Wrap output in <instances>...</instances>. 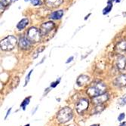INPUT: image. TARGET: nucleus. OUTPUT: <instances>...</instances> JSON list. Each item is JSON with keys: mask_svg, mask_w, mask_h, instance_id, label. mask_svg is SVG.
I'll list each match as a JSON object with an SVG mask.
<instances>
[{"mask_svg": "<svg viewBox=\"0 0 126 126\" xmlns=\"http://www.w3.org/2000/svg\"><path fill=\"white\" fill-rule=\"evenodd\" d=\"M116 65H117L118 68L120 69V70H123V69L125 68V66H126V58H125V56L120 55V56L118 57L117 61H116Z\"/></svg>", "mask_w": 126, "mask_h": 126, "instance_id": "9d476101", "label": "nucleus"}, {"mask_svg": "<svg viewBox=\"0 0 126 126\" xmlns=\"http://www.w3.org/2000/svg\"><path fill=\"white\" fill-rule=\"evenodd\" d=\"M28 23H29V20L27 18H24L22 19L17 25V28L19 30H22L23 29H24L27 25H28Z\"/></svg>", "mask_w": 126, "mask_h": 126, "instance_id": "ddd939ff", "label": "nucleus"}, {"mask_svg": "<svg viewBox=\"0 0 126 126\" xmlns=\"http://www.w3.org/2000/svg\"><path fill=\"white\" fill-rule=\"evenodd\" d=\"M89 76H85V75H82L80 76L78 79H77V81H76V83L78 84V85L79 86H82L84 85H85L88 81H89Z\"/></svg>", "mask_w": 126, "mask_h": 126, "instance_id": "9b49d317", "label": "nucleus"}, {"mask_svg": "<svg viewBox=\"0 0 126 126\" xmlns=\"http://www.w3.org/2000/svg\"><path fill=\"white\" fill-rule=\"evenodd\" d=\"M112 2H108V5H107V6L103 10V15H107V14H109L110 11H111V10H112Z\"/></svg>", "mask_w": 126, "mask_h": 126, "instance_id": "f3484780", "label": "nucleus"}, {"mask_svg": "<svg viewBox=\"0 0 126 126\" xmlns=\"http://www.w3.org/2000/svg\"><path fill=\"white\" fill-rule=\"evenodd\" d=\"M11 108H10L8 110V112H7V113H6V116H5V119H6L7 118H8V116L10 115V112H11Z\"/></svg>", "mask_w": 126, "mask_h": 126, "instance_id": "393cba45", "label": "nucleus"}, {"mask_svg": "<svg viewBox=\"0 0 126 126\" xmlns=\"http://www.w3.org/2000/svg\"><path fill=\"white\" fill-rule=\"evenodd\" d=\"M117 104L119 106H121V107H123V106H125L126 105V94L123 95L122 97H121L117 100Z\"/></svg>", "mask_w": 126, "mask_h": 126, "instance_id": "a211bd4d", "label": "nucleus"}, {"mask_svg": "<svg viewBox=\"0 0 126 126\" xmlns=\"http://www.w3.org/2000/svg\"><path fill=\"white\" fill-rule=\"evenodd\" d=\"M109 99V94L107 93H104L101 95H99L97 97H95L93 98V104L96 105H101L102 104L107 102Z\"/></svg>", "mask_w": 126, "mask_h": 126, "instance_id": "0eeeda50", "label": "nucleus"}, {"mask_svg": "<svg viewBox=\"0 0 126 126\" xmlns=\"http://www.w3.org/2000/svg\"><path fill=\"white\" fill-rule=\"evenodd\" d=\"M61 78H59L58 79H57L55 82H53L51 83V85H50V88H54L57 85H58L60 82H61Z\"/></svg>", "mask_w": 126, "mask_h": 126, "instance_id": "6ab92c4d", "label": "nucleus"}, {"mask_svg": "<svg viewBox=\"0 0 126 126\" xmlns=\"http://www.w3.org/2000/svg\"><path fill=\"white\" fill-rule=\"evenodd\" d=\"M89 102L87 98H81L76 104V110L79 113H82L88 108Z\"/></svg>", "mask_w": 126, "mask_h": 126, "instance_id": "39448f33", "label": "nucleus"}, {"mask_svg": "<svg viewBox=\"0 0 126 126\" xmlns=\"http://www.w3.org/2000/svg\"><path fill=\"white\" fill-rule=\"evenodd\" d=\"M106 88L107 87L104 83L101 82L95 83L88 88V89L87 90V94L90 97L94 98L95 97H97L99 95L106 93Z\"/></svg>", "mask_w": 126, "mask_h": 126, "instance_id": "f257e3e1", "label": "nucleus"}, {"mask_svg": "<svg viewBox=\"0 0 126 126\" xmlns=\"http://www.w3.org/2000/svg\"><path fill=\"white\" fill-rule=\"evenodd\" d=\"M33 71V70H31L30 72H29V73L27 74V76H26V79H25V84H24V86H26L27 84H28V82H29V81H30V76H31V74H32V72Z\"/></svg>", "mask_w": 126, "mask_h": 126, "instance_id": "aec40b11", "label": "nucleus"}, {"mask_svg": "<svg viewBox=\"0 0 126 126\" xmlns=\"http://www.w3.org/2000/svg\"><path fill=\"white\" fill-rule=\"evenodd\" d=\"M25 126H30V124H27V125H26Z\"/></svg>", "mask_w": 126, "mask_h": 126, "instance_id": "c756f323", "label": "nucleus"}, {"mask_svg": "<svg viewBox=\"0 0 126 126\" xmlns=\"http://www.w3.org/2000/svg\"><path fill=\"white\" fill-rule=\"evenodd\" d=\"M114 85L118 87H123L126 85V76L125 75H121L118 76L115 81H114Z\"/></svg>", "mask_w": 126, "mask_h": 126, "instance_id": "1a4fd4ad", "label": "nucleus"}, {"mask_svg": "<svg viewBox=\"0 0 126 126\" xmlns=\"http://www.w3.org/2000/svg\"><path fill=\"white\" fill-rule=\"evenodd\" d=\"M73 56H72V57H70V58H69L68 59H67V61H66V63H70L73 60Z\"/></svg>", "mask_w": 126, "mask_h": 126, "instance_id": "b1692460", "label": "nucleus"}, {"mask_svg": "<svg viewBox=\"0 0 126 126\" xmlns=\"http://www.w3.org/2000/svg\"><path fill=\"white\" fill-rule=\"evenodd\" d=\"M91 126H100L99 124H95V125H91Z\"/></svg>", "mask_w": 126, "mask_h": 126, "instance_id": "bb28decb", "label": "nucleus"}, {"mask_svg": "<svg viewBox=\"0 0 126 126\" xmlns=\"http://www.w3.org/2000/svg\"><path fill=\"white\" fill-rule=\"evenodd\" d=\"M9 2H11V0H1V8L2 6H7Z\"/></svg>", "mask_w": 126, "mask_h": 126, "instance_id": "4be33fe9", "label": "nucleus"}, {"mask_svg": "<svg viewBox=\"0 0 126 126\" xmlns=\"http://www.w3.org/2000/svg\"><path fill=\"white\" fill-rule=\"evenodd\" d=\"M41 3H42L41 0H31V4L34 6L39 5H41Z\"/></svg>", "mask_w": 126, "mask_h": 126, "instance_id": "412c9836", "label": "nucleus"}, {"mask_svg": "<svg viewBox=\"0 0 126 126\" xmlns=\"http://www.w3.org/2000/svg\"><path fill=\"white\" fill-rule=\"evenodd\" d=\"M63 15V11L58 10V11H54L53 13H51V15H50V18L53 19V20H58V19H61Z\"/></svg>", "mask_w": 126, "mask_h": 126, "instance_id": "f8f14e48", "label": "nucleus"}, {"mask_svg": "<svg viewBox=\"0 0 126 126\" xmlns=\"http://www.w3.org/2000/svg\"><path fill=\"white\" fill-rule=\"evenodd\" d=\"M120 1H121V0H116V2H119Z\"/></svg>", "mask_w": 126, "mask_h": 126, "instance_id": "c85d7f7f", "label": "nucleus"}, {"mask_svg": "<svg viewBox=\"0 0 126 126\" xmlns=\"http://www.w3.org/2000/svg\"><path fill=\"white\" fill-rule=\"evenodd\" d=\"M125 117V114L124 112H122V113H120V114H119V116H118V121L121 122V121L124 120Z\"/></svg>", "mask_w": 126, "mask_h": 126, "instance_id": "5701e85b", "label": "nucleus"}, {"mask_svg": "<svg viewBox=\"0 0 126 126\" xmlns=\"http://www.w3.org/2000/svg\"><path fill=\"white\" fill-rule=\"evenodd\" d=\"M17 39L14 36H8L1 41V48L3 51H11L17 45Z\"/></svg>", "mask_w": 126, "mask_h": 126, "instance_id": "7ed1b4c3", "label": "nucleus"}, {"mask_svg": "<svg viewBox=\"0 0 126 126\" xmlns=\"http://www.w3.org/2000/svg\"><path fill=\"white\" fill-rule=\"evenodd\" d=\"M54 27V24L53 22H47L45 23L41 26L40 32L42 36H45L48 32H49Z\"/></svg>", "mask_w": 126, "mask_h": 126, "instance_id": "423d86ee", "label": "nucleus"}, {"mask_svg": "<svg viewBox=\"0 0 126 126\" xmlns=\"http://www.w3.org/2000/svg\"><path fill=\"white\" fill-rule=\"evenodd\" d=\"M17 0H11V2H17Z\"/></svg>", "mask_w": 126, "mask_h": 126, "instance_id": "cd10ccee", "label": "nucleus"}, {"mask_svg": "<svg viewBox=\"0 0 126 126\" xmlns=\"http://www.w3.org/2000/svg\"><path fill=\"white\" fill-rule=\"evenodd\" d=\"M42 36L40 30H37L35 27L30 28L27 33V37L32 42H38L40 40V37Z\"/></svg>", "mask_w": 126, "mask_h": 126, "instance_id": "20e7f679", "label": "nucleus"}, {"mask_svg": "<svg viewBox=\"0 0 126 126\" xmlns=\"http://www.w3.org/2000/svg\"><path fill=\"white\" fill-rule=\"evenodd\" d=\"M116 50L119 52H123L126 51V41H121L116 45Z\"/></svg>", "mask_w": 126, "mask_h": 126, "instance_id": "2eb2a0df", "label": "nucleus"}, {"mask_svg": "<svg viewBox=\"0 0 126 126\" xmlns=\"http://www.w3.org/2000/svg\"><path fill=\"white\" fill-rule=\"evenodd\" d=\"M24 1H25V2H28V1H29V0H24Z\"/></svg>", "mask_w": 126, "mask_h": 126, "instance_id": "7c9ffc66", "label": "nucleus"}, {"mask_svg": "<svg viewBox=\"0 0 126 126\" xmlns=\"http://www.w3.org/2000/svg\"><path fill=\"white\" fill-rule=\"evenodd\" d=\"M30 99H31V96H30V97H28L25 98V99L24 100V101H23V102L21 103L20 107L23 109V110H26V107L30 104Z\"/></svg>", "mask_w": 126, "mask_h": 126, "instance_id": "dca6fc26", "label": "nucleus"}, {"mask_svg": "<svg viewBox=\"0 0 126 126\" xmlns=\"http://www.w3.org/2000/svg\"><path fill=\"white\" fill-rule=\"evenodd\" d=\"M73 116V110L70 107H64L62 108L59 112H58L57 115V119H58V122L60 123H66L72 119Z\"/></svg>", "mask_w": 126, "mask_h": 126, "instance_id": "f03ea898", "label": "nucleus"}, {"mask_svg": "<svg viewBox=\"0 0 126 126\" xmlns=\"http://www.w3.org/2000/svg\"><path fill=\"white\" fill-rule=\"evenodd\" d=\"M31 45H32V42L27 37H22L20 39L19 46L20 48L27 50L31 47Z\"/></svg>", "mask_w": 126, "mask_h": 126, "instance_id": "6e6552de", "label": "nucleus"}, {"mask_svg": "<svg viewBox=\"0 0 126 126\" xmlns=\"http://www.w3.org/2000/svg\"><path fill=\"white\" fill-rule=\"evenodd\" d=\"M119 126H126V122H122V123L120 124V125H119Z\"/></svg>", "mask_w": 126, "mask_h": 126, "instance_id": "a878e982", "label": "nucleus"}, {"mask_svg": "<svg viewBox=\"0 0 126 126\" xmlns=\"http://www.w3.org/2000/svg\"><path fill=\"white\" fill-rule=\"evenodd\" d=\"M63 2V0H47V5L49 7H57L61 5Z\"/></svg>", "mask_w": 126, "mask_h": 126, "instance_id": "4468645a", "label": "nucleus"}]
</instances>
